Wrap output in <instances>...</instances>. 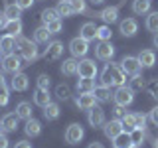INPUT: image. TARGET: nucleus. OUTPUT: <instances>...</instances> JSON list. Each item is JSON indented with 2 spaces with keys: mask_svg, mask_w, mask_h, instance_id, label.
Wrapping results in <instances>:
<instances>
[{
  "mask_svg": "<svg viewBox=\"0 0 158 148\" xmlns=\"http://www.w3.org/2000/svg\"><path fill=\"white\" fill-rule=\"evenodd\" d=\"M154 148H158V138H156V140H154Z\"/></svg>",
  "mask_w": 158,
  "mask_h": 148,
  "instance_id": "obj_58",
  "label": "nucleus"
},
{
  "mask_svg": "<svg viewBox=\"0 0 158 148\" xmlns=\"http://www.w3.org/2000/svg\"><path fill=\"white\" fill-rule=\"evenodd\" d=\"M113 99H115V105L128 107V105H132V101H135V91H132L128 85H121V87H117L115 93H113Z\"/></svg>",
  "mask_w": 158,
  "mask_h": 148,
  "instance_id": "obj_3",
  "label": "nucleus"
},
{
  "mask_svg": "<svg viewBox=\"0 0 158 148\" xmlns=\"http://www.w3.org/2000/svg\"><path fill=\"white\" fill-rule=\"evenodd\" d=\"M121 69L127 73V75H138L140 73V69H142V65H140V61H138V57H135V56H125L121 59Z\"/></svg>",
  "mask_w": 158,
  "mask_h": 148,
  "instance_id": "obj_7",
  "label": "nucleus"
},
{
  "mask_svg": "<svg viewBox=\"0 0 158 148\" xmlns=\"http://www.w3.org/2000/svg\"><path fill=\"white\" fill-rule=\"evenodd\" d=\"M123 130H125V128H123V122L118 121V118L107 121L105 125H103V132H105V136H107V138H111V140H113V138H117Z\"/></svg>",
  "mask_w": 158,
  "mask_h": 148,
  "instance_id": "obj_14",
  "label": "nucleus"
},
{
  "mask_svg": "<svg viewBox=\"0 0 158 148\" xmlns=\"http://www.w3.org/2000/svg\"><path fill=\"white\" fill-rule=\"evenodd\" d=\"M24 132H26L28 136H38L40 132H42V122L36 121V118H28L26 121V126H24Z\"/></svg>",
  "mask_w": 158,
  "mask_h": 148,
  "instance_id": "obj_24",
  "label": "nucleus"
},
{
  "mask_svg": "<svg viewBox=\"0 0 158 148\" xmlns=\"http://www.w3.org/2000/svg\"><path fill=\"white\" fill-rule=\"evenodd\" d=\"M57 18H59V14H57L56 8H46V10L42 12V22H44V24L52 22V20H57Z\"/></svg>",
  "mask_w": 158,
  "mask_h": 148,
  "instance_id": "obj_38",
  "label": "nucleus"
},
{
  "mask_svg": "<svg viewBox=\"0 0 158 148\" xmlns=\"http://www.w3.org/2000/svg\"><path fill=\"white\" fill-rule=\"evenodd\" d=\"M131 140L135 146H140L142 140H144V128H135V130H131Z\"/></svg>",
  "mask_w": 158,
  "mask_h": 148,
  "instance_id": "obj_37",
  "label": "nucleus"
},
{
  "mask_svg": "<svg viewBox=\"0 0 158 148\" xmlns=\"http://www.w3.org/2000/svg\"><path fill=\"white\" fill-rule=\"evenodd\" d=\"M28 87H30V77L26 75V73H22V71L14 73V77L10 79V89L22 93V91H26Z\"/></svg>",
  "mask_w": 158,
  "mask_h": 148,
  "instance_id": "obj_12",
  "label": "nucleus"
},
{
  "mask_svg": "<svg viewBox=\"0 0 158 148\" xmlns=\"http://www.w3.org/2000/svg\"><path fill=\"white\" fill-rule=\"evenodd\" d=\"M113 144H115V148H128V146H132L131 132L123 130V132H121V134H118L117 138H113Z\"/></svg>",
  "mask_w": 158,
  "mask_h": 148,
  "instance_id": "obj_30",
  "label": "nucleus"
},
{
  "mask_svg": "<svg viewBox=\"0 0 158 148\" xmlns=\"http://www.w3.org/2000/svg\"><path fill=\"white\" fill-rule=\"evenodd\" d=\"M75 105L77 109H81V111H89V109H93V107H97V97H95V93H81L77 99H75Z\"/></svg>",
  "mask_w": 158,
  "mask_h": 148,
  "instance_id": "obj_13",
  "label": "nucleus"
},
{
  "mask_svg": "<svg viewBox=\"0 0 158 148\" xmlns=\"http://www.w3.org/2000/svg\"><path fill=\"white\" fill-rule=\"evenodd\" d=\"M6 16H4V14H0V30H4V26H6Z\"/></svg>",
  "mask_w": 158,
  "mask_h": 148,
  "instance_id": "obj_52",
  "label": "nucleus"
},
{
  "mask_svg": "<svg viewBox=\"0 0 158 148\" xmlns=\"http://www.w3.org/2000/svg\"><path fill=\"white\" fill-rule=\"evenodd\" d=\"M61 53H63V43L59 42V39H53V42H48L44 57H46L48 61H57V59L61 57Z\"/></svg>",
  "mask_w": 158,
  "mask_h": 148,
  "instance_id": "obj_8",
  "label": "nucleus"
},
{
  "mask_svg": "<svg viewBox=\"0 0 158 148\" xmlns=\"http://www.w3.org/2000/svg\"><path fill=\"white\" fill-rule=\"evenodd\" d=\"M150 121H152V122H154V125L158 126V107H154V109L150 111Z\"/></svg>",
  "mask_w": 158,
  "mask_h": 148,
  "instance_id": "obj_49",
  "label": "nucleus"
},
{
  "mask_svg": "<svg viewBox=\"0 0 158 148\" xmlns=\"http://www.w3.org/2000/svg\"><path fill=\"white\" fill-rule=\"evenodd\" d=\"M56 10H57V14L59 16H63V18H67V16H73V6H71V2L69 0H59L57 2V6H56Z\"/></svg>",
  "mask_w": 158,
  "mask_h": 148,
  "instance_id": "obj_31",
  "label": "nucleus"
},
{
  "mask_svg": "<svg viewBox=\"0 0 158 148\" xmlns=\"http://www.w3.org/2000/svg\"><path fill=\"white\" fill-rule=\"evenodd\" d=\"M132 12L136 16H142V14L150 12V0H132Z\"/></svg>",
  "mask_w": 158,
  "mask_h": 148,
  "instance_id": "obj_29",
  "label": "nucleus"
},
{
  "mask_svg": "<svg viewBox=\"0 0 158 148\" xmlns=\"http://www.w3.org/2000/svg\"><path fill=\"white\" fill-rule=\"evenodd\" d=\"M4 30H6V34H10V36H20L22 34V22L20 20H8Z\"/></svg>",
  "mask_w": 158,
  "mask_h": 148,
  "instance_id": "obj_32",
  "label": "nucleus"
},
{
  "mask_svg": "<svg viewBox=\"0 0 158 148\" xmlns=\"http://www.w3.org/2000/svg\"><path fill=\"white\" fill-rule=\"evenodd\" d=\"M34 103H36L38 107H46L48 103H52V99H49V93L46 91V89H36V91H34Z\"/></svg>",
  "mask_w": 158,
  "mask_h": 148,
  "instance_id": "obj_25",
  "label": "nucleus"
},
{
  "mask_svg": "<svg viewBox=\"0 0 158 148\" xmlns=\"http://www.w3.org/2000/svg\"><path fill=\"white\" fill-rule=\"evenodd\" d=\"M18 121H20V117L16 115V113H6V115L2 117L4 130H6V132H14L18 128Z\"/></svg>",
  "mask_w": 158,
  "mask_h": 148,
  "instance_id": "obj_17",
  "label": "nucleus"
},
{
  "mask_svg": "<svg viewBox=\"0 0 158 148\" xmlns=\"http://www.w3.org/2000/svg\"><path fill=\"white\" fill-rule=\"evenodd\" d=\"M111 28L109 26H99L97 28V38L101 39V42H109V39H111Z\"/></svg>",
  "mask_w": 158,
  "mask_h": 148,
  "instance_id": "obj_40",
  "label": "nucleus"
},
{
  "mask_svg": "<svg viewBox=\"0 0 158 148\" xmlns=\"http://www.w3.org/2000/svg\"><path fill=\"white\" fill-rule=\"evenodd\" d=\"M113 56H115V46L111 42H101L95 47V57L101 59V61H111Z\"/></svg>",
  "mask_w": 158,
  "mask_h": 148,
  "instance_id": "obj_10",
  "label": "nucleus"
},
{
  "mask_svg": "<svg viewBox=\"0 0 158 148\" xmlns=\"http://www.w3.org/2000/svg\"><path fill=\"white\" fill-rule=\"evenodd\" d=\"M10 101V89L6 85H0V107H6Z\"/></svg>",
  "mask_w": 158,
  "mask_h": 148,
  "instance_id": "obj_44",
  "label": "nucleus"
},
{
  "mask_svg": "<svg viewBox=\"0 0 158 148\" xmlns=\"http://www.w3.org/2000/svg\"><path fill=\"white\" fill-rule=\"evenodd\" d=\"M38 87L40 89H46V91H49V85H52V77L49 75H46V73H42V75L38 77Z\"/></svg>",
  "mask_w": 158,
  "mask_h": 148,
  "instance_id": "obj_43",
  "label": "nucleus"
},
{
  "mask_svg": "<svg viewBox=\"0 0 158 148\" xmlns=\"http://www.w3.org/2000/svg\"><path fill=\"white\" fill-rule=\"evenodd\" d=\"M69 51H71V56L73 57H85L87 56V51H89V42L87 39H83L81 36H77V38H73L71 42H69Z\"/></svg>",
  "mask_w": 158,
  "mask_h": 148,
  "instance_id": "obj_5",
  "label": "nucleus"
},
{
  "mask_svg": "<svg viewBox=\"0 0 158 148\" xmlns=\"http://www.w3.org/2000/svg\"><path fill=\"white\" fill-rule=\"evenodd\" d=\"M87 148H103V144H101V142H97V140H95V142H91V144H89Z\"/></svg>",
  "mask_w": 158,
  "mask_h": 148,
  "instance_id": "obj_54",
  "label": "nucleus"
},
{
  "mask_svg": "<svg viewBox=\"0 0 158 148\" xmlns=\"http://www.w3.org/2000/svg\"><path fill=\"white\" fill-rule=\"evenodd\" d=\"M101 83L107 87H121L127 85V73L121 69V65L117 63H107L105 69L101 73Z\"/></svg>",
  "mask_w": 158,
  "mask_h": 148,
  "instance_id": "obj_1",
  "label": "nucleus"
},
{
  "mask_svg": "<svg viewBox=\"0 0 158 148\" xmlns=\"http://www.w3.org/2000/svg\"><path fill=\"white\" fill-rule=\"evenodd\" d=\"M0 65H2V71H6V73H18L24 63H22V57L12 51V53H6V56L2 57V63H0Z\"/></svg>",
  "mask_w": 158,
  "mask_h": 148,
  "instance_id": "obj_4",
  "label": "nucleus"
},
{
  "mask_svg": "<svg viewBox=\"0 0 158 148\" xmlns=\"http://www.w3.org/2000/svg\"><path fill=\"white\" fill-rule=\"evenodd\" d=\"M150 95H152V97H154L156 101H158V81H154V83L150 85Z\"/></svg>",
  "mask_w": 158,
  "mask_h": 148,
  "instance_id": "obj_50",
  "label": "nucleus"
},
{
  "mask_svg": "<svg viewBox=\"0 0 158 148\" xmlns=\"http://www.w3.org/2000/svg\"><path fill=\"white\" fill-rule=\"evenodd\" d=\"M99 16H101L103 20H105L107 24H113V22H117V20H118V6H107V8H103Z\"/></svg>",
  "mask_w": 158,
  "mask_h": 148,
  "instance_id": "obj_23",
  "label": "nucleus"
},
{
  "mask_svg": "<svg viewBox=\"0 0 158 148\" xmlns=\"http://www.w3.org/2000/svg\"><path fill=\"white\" fill-rule=\"evenodd\" d=\"M34 2H36V0H16V4H18V6L22 8V10L32 8V4H34Z\"/></svg>",
  "mask_w": 158,
  "mask_h": 148,
  "instance_id": "obj_47",
  "label": "nucleus"
},
{
  "mask_svg": "<svg viewBox=\"0 0 158 148\" xmlns=\"http://www.w3.org/2000/svg\"><path fill=\"white\" fill-rule=\"evenodd\" d=\"M56 97L59 99V101H67V99L71 97V89H69V85H65V83L57 85L56 87Z\"/></svg>",
  "mask_w": 158,
  "mask_h": 148,
  "instance_id": "obj_36",
  "label": "nucleus"
},
{
  "mask_svg": "<svg viewBox=\"0 0 158 148\" xmlns=\"http://www.w3.org/2000/svg\"><path fill=\"white\" fill-rule=\"evenodd\" d=\"M77 67H79V61H77L75 57L63 59V63H61V73H63V75H67V77L77 75Z\"/></svg>",
  "mask_w": 158,
  "mask_h": 148,
  "instance_id": "obj_21",
  "label": "nucleus"
},
{
  "mask_svg": "<svg viewBox=\"0 0 158 148\" xmlns=\"http://www.w3.org/2000/svg\"><path fill=\"white\" fill-rule=\"evenodd\" d=\"M8 146H10V140H8V136L2 132V134H0V148H8Z\"/></svg>",
  "mask_w": 158,
  "mask_h": 148,
  "instance_id": "obj_48",
  "label": "nucleus"
},
{
  "mask_svg": "<svg viewBox=\"0 0 158 148\" xmlns=\"http://www.w3.org/2000/svg\"><path fill=\"white\" fill-rule=\"evenodd\" d=\"M6 71H0V85H6V75H4Z\"/></svg>",
  "mask_w": 158,
  "mask_h": 148,
  "instance_id": "obj_53",
  "label": "nucleus"
},
{
  "mask_svg": "<svg viewBox=\"0 0 158 148\" xmlns=\"http://www.w3.org/2000/svg\"><path fill=\"white\" fill-rule=\"evenodd\" d=\"M138 61H140L142 67H152L156 63V53L152 51V49H142V51L138 53Z\"/></svg>",
  "mask_w": 158,
  "mask_h": 148,
  "instance_id": "obj_19",
  "label": "nucleus"
},
{
  "mask_svg": "<svg viewBox=\"0 0 158 148\" xmlns=\"http://www.w3.org/2000/svg\"><path fill=\"white\" fill-rule=\"evenodd\" d=\"M79 36L83 39H87V42H93V39L97 38V26L93 22H85L81 28H79Z\"/></svg>",
  "mask_w": 158,
  "mask_h": 148,
  "instance_id": "obj_16",
  "label": "nucleus"
},
{
  "mask_svg": "<svg viewBox=\"0 0 158 148\" xmlns=\"http://www.w3.org/2000/svg\"><path fill=\"white\" fill-rule=\"evenodd\" d=\"M121 122H123V128H125L127 132H131V130L136 128V118H135V115H131V113H127V115L121 118Z\"/></svg>",
  "mask_w": 158,
  "mask_h": 148,
  "instance_id": "obj_35",
  "label": "nucleus"
},
{
  "mask_svg": "<svg viewBox=\"0 0 158 148\" xmlns=\"http://www.w3.org/2000/svg\"><path fill=\"white\" fill-rule=\"evenodd\" d=\"M91 2H93V4H103L105 0H91Z\"/></svg>",
  "mask_w": 158,
  "mask_h": 148,
  "instance_id": "obj_56",
  "label": "nucleus"
},
{
  "mask_svg": "<svg viewBox=\"0 0 158 148\" xmlns=\"http://www.w3.org/2000/svg\"><path fill=\"white\" fill-rule=\"evenodd\" d=\"M128 148H138V146H135V144H132V146H128Z\"/></svg>",
  "mask_w": 158,
  "mask_h": 148,
  "instance_id": "obj_60",
  "label": "nucleus"
},
{
  "mask_svg": "<svg viewBox=\"0 0 158 148\" xmlns=\"http://www.w3.org/2000/svg\"><path fill=\"white\" fill-rule=\"evenodd\" d=\"M146 30L152 34H158V12H150L146 16Z\"/></svg>",
  "mask_w": 158,
  "mask_h": 148,
  "instance_id": "obj_34",
  "label": "nucleus"
},
{
  "mask_svg": "<svg viewBox=\"0 0 158 148\" xmlns=\"http://www.w3.org/2000/svg\"><path fill=\"white\" fill-rule=\"evenodd\" d=\"M132 89V91H140L142 87H144V77L138 73V75H132V79H131V85H128Z\"/></svg>",
  "mask_w": 158,
  "mask_h": 148,
  "instance_id": "obj_39",
  "label": "nucleus"
},
{
  "mask_svg": "<svg viewBox=\"0 0 158 148\" xmlns=\"http://www.w3.org/2000/svg\"><path fill=\"white\" fill-rule=\"evenodd\" d=\"M69 2H71L73 12H75V14H83V12H87V4H85V0H69Z\"/></svg>",
  "mask_w": 158,
  "mask_h": 148,
  "instance_id": "obj_42",
  "label": "nucleus"
},
{
  "mask_svg": "<svg viewBox=\"0 0 158 148\" xmlns=\"http://www.w3.org/2000/svg\"><path fill=\"white\" fill-rule=\"evenodd\" d=\"M152 43H154V47H158V34H154V39H152Z\"/></svg>",
  "mask_w": 158,
  "mask_h": 148,
  "instance_id": "obj_55",
  "label": "nucleus"
},
{
  "mask_svg": "<svg viewBox=\"0 0 158 148\" xmlns=\"http://www.w3.org/2000/svg\"><path fill=\"white\" fill-rule=\"evenodd\" d=\"M89 115H87V121H89V125H91L93 128H101L103 125H105V111H103L101 107H93V109H89Z\"/></svg>",
  "mask_w": 158,
  "mask_h": 148,
  "instance_id": "obj_11",
  "label": "nucleus"
},
{
  "mask_svg": "<svg viewBox=\"0 0 158 148\" xmlns=\"http://www.w3.org/2000/svg\"><path fill=\"white\" fill-rule=\"evenodd\" d=\"M4 132V125H2V121H0V134Z\"/></svg>",
  "mask_w": 158,
  "mask_h": 148,
  "instance_id": "obj_57",
  "label": "nucleus"
},
{
  "mask_svg": "<svg viewBox=\"0 0 158 148\" xmlns=\"http://www.w3.org/2000/svg\"><path fill=\"white\" fill-rule=\"evenodd\" d=\"M77 75L79 77H89V79H95L97 75V63L93 59H81L77 67Z\"/></svg>",
  "mask_w": 158,
  "mask_h": 148,
  "instance_id": "obj_9",
  "label": "nucleus"
},
{
  "mask_svg": "<svg viewBox=\"0 0 158 148\" xmlns=\"http://www.w3.org/2000/svg\"><path fill=\"white\" fill-rule=\"evenodd\" d=\"M113 113H115V118H118V121H121L123 117L127 115V111H125V107H121V105H117L115 109H113Z\"/></svg>",
  "mask_w": 158,
  "mask_h": 148,
  "instance_id": "obj_46",
  "label": "nucleus"
},
{
  "mask_svg": "<svg viewBox=\"0 0 158 148\" xmlns=\"http://www.w3.org/2000/svg\"><path fill=\"white\" fill-rule=\"evenodd\" d=\"M2 14L6 16V20H20V16H22V8H20L16 2H12V4H6V8H4Z\"/></svg>",
  "mask_w": 158,
  "mask_h": 148,
  "instance_id": "obj_28",
  "label": "nucleus"
},
{
  "mask_svg": "<svg viewBox=\"0 0 158 148\" xmlns=\"http://www.w3.org/2000/svg\"><path fill=\"white\" fill-rule=\"evenodd\" d=\"M14 148H32V144L26 142V140H20V142H16V146H14Z\"/></svg>",
  "mask_w": 158,
  "mask_h": 148,
  "instance_id": "obj_51",
  "label": "nucleus"
},
{
  "mask_svg": "<svg viewBox=\"0 0 158 148\" xmlns=\"http://www.w3.org/2000/svg\"><path fill=\"white\" fill-rule=\"evenodd\" d=\"M49 38H52V32L46 26H40V28L34 30V42L36 43H48Z\"/></svg>",
  "mask_w": 158,
  "mask_h": 148,
  "instance_id": "obj_27",
  "label": "nucleus"
},
{
  "mask_svg": "<svg viewBox=\"0 0 158 148\" xmlns=\"http://www.w3.org/2000/svg\"><path fill=\"white\" fill-rule=\"evenodd\" d=\"M16 115L20 118H24V121H28V118L34 117V111H32V105H30L28 101H20L16 105Z\"/></svg>",
  "mask_w": 158,
  "mask_h": 148,
  "instance_id": "obj_22",
  "label": "nucleus"
},
{
  "mask_svg": "<svg viewBox=\"0 0 158 148\" xmlns=\"http://www.w3.org/2000/svg\"><path fill=\"white\" fill-rule=\"evenodd\" d=\"M44 26H46L48 30H49V32H52V36H53V34H59V32H61V28H63V24H61V20H52V22H48V24H44Z\"/></svg>",
  "mask_w": 158,
  "mask_h": 148,
  "instance_id": "obj_41",
  "label": "nucleus"
},
{
  "mask_svg": "<svg viewBox=\"0 0 158 148\" xmlns=\"http://www.w3.org/2000/svg\"><path fill=\"white\" fill-rule=\"evenodd\" d=\"M16 46L20 47V56H22V59H26V61H30V63L38 59L36 42H30V39L22 38V36H16Z\"/></svg>",
  "mask_w": 158,
  "mask_h": 148,
  "instance_id": "obj_2",
  "label": "nucleus"
},
{
  "mask_svg": "<svg viewBox=\"0 0 158 148\" xmlns=\"http://www.w3.org/2000/svg\"><path fill=\"white\" fill-rule=\"evenodd\" d=\"M83 136H85V130H83V126L79 122H71L67 126V130H65V142L67 144H79L83 140Z\"/></svg>",
  "mask_w": 158,
  "mask_h": 148,
  "instance_id": "obj_6",
  "label": "nucleus"
},
{
  "mask_svg": "<svg viewBox=\"0 0 158 148\" xmlns=\"http://www.w3.org/2000/svg\"><path fill=\"white\" fill-rule=\"evenodd\" d=\"M93 93H95V97H97V101H101V103H109L111 101V97H113V93H111V87H107V85H95V89H93Z\"/></svg>",
  "mask_w": 158,
  "mask_h": 148,
  "instance_id": "obj_20",
  "label": "nucleus"
},
{
  "mask_svg": "<svg viewBox=\"0 0 158 148\" xmlns=\"http://www.w3.org/2000/svg\"><path fill=\"white\" fill-rule=\"evenodd\" d=\"M135 118H136V128H144L146 126V115H142V113H135Z\"/></svg>",
  "mask_w": 158,
  "mask_h": 148,
  "instance_id": "obj_45",
  "label": "nucleus"
},
{
  "mask_svg": "<svg viewBox=\"0 0 158 148\" xmlns=\"http://www.w3.org/2000/svg\"><path fill=\"white\" fill-rule=\"evenodd\" d=\"M0 63H2V51H0Z\"/></svg>",
  "mask_w": 158,
  "mask_h": 148,
  "instance_id": "obj_59",
  "label": "nucleus"
},
{
  "mask_svg": "<svg viewBox=\"0 0 158 148\" xmlns=\"http://www.w3.org/2000/svg\"><path fill=\"white\" fill-rule=\"evenodd\" d=\"M59 115H61V109H59L57 103H48L44 107V117L48 121H56V118H59Z\"/></svg>",
  "mask_w": 158,
  "mask_h": 148,
  "instance_id": "obj_26",
  "label": "nucleus"
},
{
  "mask_svg": "<svg viewBox=\"0 0 158 148\" xmlns=\"http://www.w3.org/2000/svg\"><path fill=\"white\" fill-rule=\"evenodd\" d=\"M77 89H79V93H91L95 89V81L89 77H81L77 81Z\"/></svg>",
  "mask_w": 158,
  "mask_h": 148,
  "instance_id": "obj_33",
  "label": "nucleus"
},
{
  "mask_svg": "<svg viewBox=\"0 0 158 148\" xmlns=\"http://www.w3.org/2000/svg\"><path fill=\"white\" fill-rule=\"evenodd\" d=\"M14 47H16V36H10V34H6V36L0 38V51L6 56V53H12Z\"/></svg>",
  "mask_w": 158,
  "mask_h": 148,
  "instance_id": "obj_18",
  "label": "nucleus"
},
{
  "mask_svg": "<svg viewBox=\"0 0 158 148\" xmlns=\"http://www.w3.org/2000/svg\"><path fill=\"white\" fill-rule=\"evenodd\" d=\"M118 32H121L125 38H132V36L138 32V22H136L135 18H125V20H121V24H118Z\"/></svg>",
  "mask_w": 158,
  "mask_h": 148,
  "instance_id": "obj_15",
  "label": "nucleus"
}]
</instances>
